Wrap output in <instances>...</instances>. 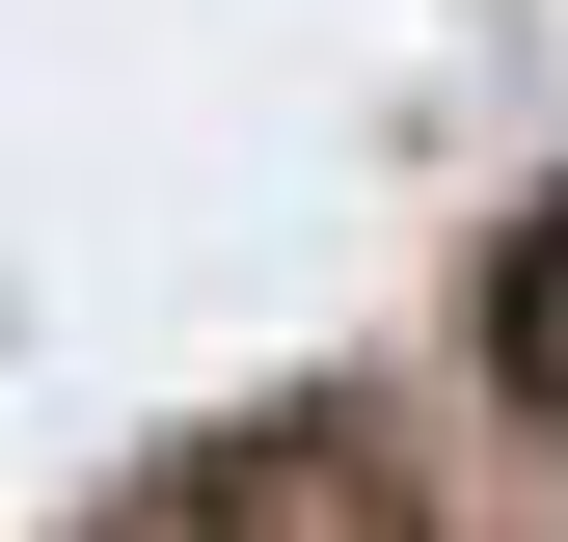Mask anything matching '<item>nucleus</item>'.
Segmentation results:
<instances>
[{"label":"nucleus","mask_w":568,"mask_h":542,"mask_svg":"<svg viewBox=\"0 0 568 542\" xmlns=\"http://www.w3.org/2000/svg\"><path fill=\"white\" fill-rule=\"evenodd\" d=\"M487 380H515V406H568V190L515 218V271H487Z\"/></svg>","instance_id":"f257e3e1"}]
</instances>
